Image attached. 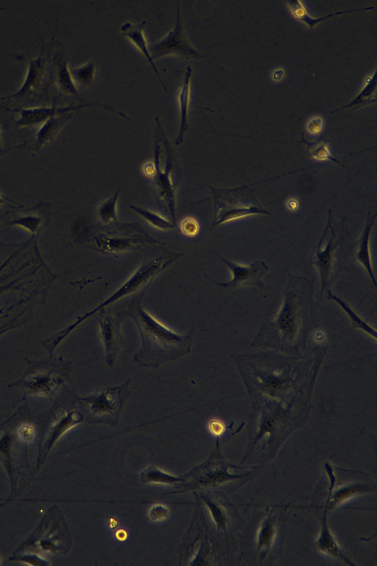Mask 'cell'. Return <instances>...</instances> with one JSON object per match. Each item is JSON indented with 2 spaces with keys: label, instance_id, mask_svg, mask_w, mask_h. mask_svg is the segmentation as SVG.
Here are the masks:
<instances>
[{
  "label": "cell",
  "instance_id": "6da1fadb",
  "mask_svg": "<svg viewBox=\"0 0 377 566\" xmlns=\"http://www.w3.org/2000/svg\"><path fill=\"white\" fill-rule=\"evenodd\" d=\"M290 276L282 307L276 319L262 327L255 343L295 351L304 342V329L310 325L313 282L305 277Z\"/></svg>",
  "mask_w": 377,
  "mask_h": 566
},
{
  "label": "cell",
  "instance_id": "7a4b0ae2",
  "mask_svg": "<svg viewBox=\"0 0 377 566\" xmlns=\"http://www.w3.org/2000/svg\"><path fill=\"white\" fill-rule=\"evenodd\" d=\"M124 311L140 334V349L134 356V361L140 367L157 369L191 352L193 329L187 334L170 330L143 309L139 298L132 300Z\"/></svg>",
  "mask_w": 377,
  "mask_h": 566
},
{
  "label": "cell",
  "instance_id": "3957f363",
  "mask_svg": "<svg viewBox=\"0 0 377 566\" xmlns=\"http://www.w3.org/2000/svg\"><path fill=\"white\" fill-rule=\"evenodd\" d=\"M216 226L255 214H270L257 200L248 187L232 189H213Z\"/></svg>",
  "mask_w": 377,
  "mask_h": 566
},
{
  "label": "cell",
  "instance_id": "277c9868",
  "mask_svg": "<svg viewBox=\"0 0 377 566\" xmlns=\"http://www.w3.org/2000/svg\"><path fill=\"white\" fill-rule=\"evenodd\" d=\"M130 379L121 386L97 390L84 399H78L95 423L118 424L120 415L130 397Z\"/></svg>",
  "mask_w": 377,
  "mask_h": 566
},
{
  "label": "cell",
  "instance_id": "5b68a950",
  "mask_svg": "<svg viewBox=\"0 0 377 566\" xmlns=\"http://www.w3.org/2000/svg\"><path fill=\"white\" fill-rule=\"evenodd\" d=\"M177 258L167 259L164 257H158L151 259L146 260L137 269L134 274L124 283V285L120 288L116 292H114L111 297L106 300L104 302L100 304L99 307L85 315L78 318L77 322L68 327L71 331L85 320L89 318L91 315L95 314L98 311L107 307L118 300L131 295V294L144 290L151 284L152 280L165 268L172 264Z\"/></svg>",
  "mask_w": 377,
  "mask_h": 566
},
{
  "label": "cell",
  "instance_id": "8992f818",
  "mask_svg": "<svg viewBox=\"0 0 377 566\" xmlns=\"http://www.w3.org/2000/svg\"><path fill=\"white\" fill-rule=\"evenodd\" d=\"M127 317L124 309L114 311L112 309H102L95 314L100 326V336L106 349L107 364L113 367L123 345L122 323Z\"/></svg>",
  "mask_w": 377,
  "mask_h": 566
},
{
  "label": "cell",
  "instance_id": "52a82bcc",
  "mask_svg": "<svg viewBox=\"0 0 377 566\" xmlns=\"http://www.w3.org/2000/svg\"><path fill=\"white\" fill-rule=\"evenodd\" d=\"M151 57L156 60L167 55H177L184 59L199 60L203 55L190 42L182 25L180 8L178 7L175 28L167 36L150 48Z\"/></svg>",
  "mask_w": 377,
  "mask_h": 566
},
{
  "label": "cell",
  "instance_id": "ba28073f",
  "mask_svg": "<svg viewBox=\"0 0 377 566\" xmlns=\"http://www.w3.org/2000/svg\"><path fill=\"white\" fill-rule=\"evenodd\" d=\"M222 262L230 269L232 279L227 282H219L210 277L209 280L217 285L227 289H235L245 286H253L261 289L264 283L262 277L267 273L268 268L264 262H257L248 266L239 265L221 257Z\"/></svg>",
  "mask_w": 377,
  "mask_h": 566
},
{
  "label": "cell",
  "instance_id": "9c48e42d",
  "mask_svg": "<svg viewBox=\"0 0 377 566\" xmlns=\"http://www.w3.org/2000/svg\"><path fill=\"white\" fill-rule=\"evenodd\" d=\"M100 104H84L67 107H41L33 108L11 109L10 111L17 114L15 124L18 128H27L42 125L48 119L66 113L75 112L84 107Z\"/></svg>",
  "mask_w": 377,
  "mask_h": 566
},
{
  "label": "cell",
  "instance_id": "30bf717a",
  "mask_svg": "<svg viewBox=\"0 0 377 566\" xmlns=\"http://www.w3.org/2000/svg\"><path fill=\"white\" fill-rule=\"evenodd\" d=\"M42 51L37 58L32 60L28 64L25 80L13 95L0 98V100H21L30 97L37 92L44 81L47 62Z\"/></svg>",
  "mask_w": 377,
  "mask_h": 566
},
{
  "label": "cell",
  "instance_id": "8fae6325",
  "mask_svg": "<svg viewBox=\"0 0 377 566\" xmlns=\"http://www.w3.org/2000/svg\"><path fill=\"white\" fill-rule=\"evenodd\" d=\"M329 239L324 244L323 239L319 241L313 257V264L317 267L322 282V297L329 290L331 277L333 271V257L336 244L334 241L335 233L331 228Z\"/></svg>",
  "mask_w": 377,
  "mask_h": 566
},
{
  "label": "cell",
  "instance_id": "7c38bea8",
  "mask_svg": "<svg viewBox=\"0 0 377 566\" xmlns=\"http://www.w3.org/2000/svg\"><path fill=\"white\" fill-rule=\"evenodd\" d=\"M376 491V486L371 482L351 480L344 483H338V486L329 484L327 505L328 508H334L345 503L353 497Z\"/></svg>",
  "mask_w": 377,
  "mask_h": 566
},
{
  "label": "cell",
  "instance_id": "4fadbf2b",
  "mask_svg": "<svg viewBox=\"0 0 377 566\" xmlns=\"http://www.w3.org/2000/svg\"><path fill=\"white\" fill-rule=\"evenodd\" d=\"M84 417L82 413L77 411H66L62 414L59 418L57 419L52 425L47 439L43 446L42 459L39 462L44 461L49 454L53 447L60 439L68 430L81 423L84 421Z\"/></svg>",
  "mask_w": 377,
  "mask_h": 566
},
{
  "label": "cell",
  "instance_id": "5bb4252c",
  "mask_svg": "<svg viewBox=\"0 0 377 566\" xmlns=\"http://www.w3.org/2000/svg\"><path fill=\"white\" fill-rule=\"evenodd\" d=\"M327 509L328 507L326 505L324 514L322 518L321 533L316 541V547L319 551L327 556L338 559L347 565H355L346 556L344 550L340 548L332 531L329 529L327 520Z\"/></svg>",
  "mask_w": 377,
  "mask_h": 566
},
{
  "label": "cell",
  "instance_id": "9a60e30c",
  "mask_svg": "<svg viewBox=\"0 0 377 566\" xmlns=\"http://www.w3.org/2000/svg\"><path fill=\"white\" fill-rule=\"evenodd\" d=\"M73 115L74 112L66 113V114L54 116L42 123L33 138L35 148L39 149L44 145L51 143Z\"/></svg>",
  "mask_w": 377,
  "mask_h": 566
},
{
  "label": "cell",
  "instance_id": "2e32d148",
  "mask_svg": "<svg viewBox=\"0 0 377 566\" xmlns=\"http://www.w3.org/2000/svg\"><path fill=\"white\" fill-rule=\"evenodd\" d=\"M145 24V21H142L140 24L136 25L130 24V22H127V24L122 26L121 30L124 35L127 37L136 45V48H138L145 56L147 60L149 62L155 73L158 76L160 82H161L165 91H167L166 86H165L161 77H160L156 66L151 57L150 48L149 46H148L147 41L144 33V28Z\"/></svg>",
  "mask_w": 377,
  "mask_h": 566
},
{
  "label": "cell",
  "instance_id": "e0dca14e",
  "mask_svg": "<svg viewBox=\"0 0 377 566\" xmlns=\"http://www.w3.org/2000/svg\"><path fill=\"white\" fill-rule=\"evenodd\" d=\"M63 379L55 373H39L30 378H26L24 387L30 394L37 395H48L59 388Z\"/></svg>",
  "mask_w": 377,
  "mask_h": 566
},
{
  "label": "cell",
  "instance_id": "ac0fdd59",
  "mask_svg": "<svg viewBox=\"0 0 377 566\" xmlns=\"http://www.w3.org/2000/svg\"><path fill=\"white\" fill-rule=\"evenodd\" d=\"M192 73L191 67H187V72L185 75L184 81L181 89V91L178 96V104L181 110V126L178 138L175 143L180 145L184 141V137L189 127V114H190V81Z\"/></svg>",
  "mask_w": 377,
  "mask_h": 566
},
{
  "label": "cell",
  "instance_id": "d6986e66",
  "mask_svg": "<svg viewBox=\"0 0 377 566\" xmlns=\"http://www.w3.org/2000/svg\"><path fill=\"white\" fill-rule=\"evenodd\" d=\"M376 218V214L373 217H369L367 224H365L362 235L360 237V242L357 253L356 259L358 262L367 270L374 285L376 286V277L374 274V270L371 262V256L370 254V237L372 228Z\"/></svg>",
  "mask_w": 377,
  "mask_h": 566
},
{
  "label": "cell",
  "instance_id": "ffe728a7",
  "mask_svg": "<svg viewBox=\"0 0 377 566\" xmlns=\"http://www.w3.org/2000/svg\"><path fill=\"white\" fill-rule=\"evenodd\" d=\"M327 300L335 302L339 307L345 312L349 317L352 326L356 329H358L365 334H367L370 337L376 340L377 334L375 328L371 326L367 321L364 320L361 317L350 307V305L344 300L338 298L332 291H328L326 293Z\"/></svg>",
  "mask_w": 377,
  "mask_h": 566
},
{
  "label": "cell",
  "instance_id": "44dd1931",
  "mask_svg": "<svg viewBox=\"0 0 377 566\" xmlns=\"http://www.w3.org/2000/svg\"><path fill=\"white\" fill-rule=\"evenodd\" d=\"M277 531L275 520L267 516L260 526L257 540V548L262 556H265L273 546Z\"/></svg>",
  "mask_w": 377,
  "mask_h": 566
},
{
  "label": "cell",
  "instance_id": "7402d4cb",
  "mask_svg": "<svg viewBox=\"0 0 377 566\" xmlns=\"http://www.w3.org/2000/svg\"><path fill=\"white\" fill-rule=\"evenodd\" d=\"M287 4L293 17L295 19L301 21L302 24H303L304 26H306L308 28L310 29H313L316 26H318L320 24V22L327 18H330L333 16H337L345 13L353 12V10L339 11V12L329 15L324 17L316 18L313 17L309 14H308V11L304 3L302 1H290L287 2Z\"/></svg>",
  "mask_w": 377,
  "mask_h": 566
},
{
  "label": "cell",
  "instance_id": "603a6c76",
  "mask_svg": "<svg viewBox=\"0 0 377 566\" xmlns=\"http://www.w3.org/2000/svg\"><path fill=\"white\" fill-rule=\"evenodd\" d=\"M56 84L64 93L68 95H78V88L74 81L71 68L66 60H62L59 63Z\"/></svg>",
  "mask_w": 377,
  "mask_h": 566
},
{
  "label": "cell",
  "instance_id": "cb8c5ba5",
  "mask_svg": "<svg viewBox=\"0 0 377 566\" xmlns=\"http://www.w3.org/2000/svg\"><path fill=\"white\" fill-rule=\"evenodd\" d=\"M141 479L145 484H174L185 481V479L174 477L154 466L145 470L142 473Z\"/></svg>",
  "mask_w": 377,
  "mask_h": 566
},
{
  "label": "cell",
  "instance_id": "d4e9b609",
  "mask_svg": "<svg viewBox=\"0 0 377 566\" xmlns=\"http://www.w3.org/2000/svg\"><path fill=\"white\" fill-rule=\"evenodd\" d=\"M376 72L374 71L373 75L367 77L365 79L364 86L361 90L360 94L356 97V98L353 99L350 104L347 105L344 107L340 108L345 109L347 107H360L367 104L369 101L372 100L373 95L375 96L376 93Z\"/></svg>",
  "mask_w": 377,
  "mask_h": 566
},
{
  "label": "cell",
  "instance_id": "484cf974",
  "mask_svg": "<svg viewBox=\"0 0 377 566\" xmlns=\"http://www.w3.org/2000/svg\"><path fill=\"white\" fill-rule=\"evenodd\" d=\"M130 208L137 214H139L140 216L142 217L145 221L158 230H167L173 228L174 226L173 222H171L162 216H160V214L157 213H154L145 208L136 207L134 206H131Z\"/></svg>",
  "mask_w": 377,
  "mask_h": 566
},
{
  "label": "cell",
  "instance_id": "4316f807",
  "mask_svg": "<svg viewBox=\"0 0 377 566\" xmlns=\"http://www.w3.org/2000/svg\"><path fill=\"white\" fill-rule=\"evenodd\" d=\"M71 73L77 88L78 86H89L94 81L95 64L91 62H89L82 66L75 68L71 70Z\"/></svg>",
  "mask_w": 377,
  "mask_h": 566
},
{
  "label": "cell",
  "instance_id": "83f0119b",
  "mask_svg": "<svg viewBox=\"0 0 377 566\" xmlns=\"http://www.w3.org/2000/svg\"><path fill=\"white\" fill-rule=\"evenodd\" d=\"M119 191L106 202L102 203L99 208L98 214L100 219L105 224H109L117 221V206Z\"/></svg>",
  "mask_w": 377,
  "mask_h": 566
},
{
  "label": "cell",
  "instance_id": "f1b7e54d",
  "mask_svg": "<svg viewBox=\"0 0 377 566\" xmlns=\"http://www.w3.org/2000/svg\"><path fill=\"white\" fill-rule=\"evenodd\" d=\"M11 451H12V439L8 434L0 436V458H1L4 466L9 474V477L12 480V465H11Z\"/></svg>",
  "mask_w": 377,
  "mask_h": 566
},
{
  "label": "cell",
  "instance_id": "f546056e",
  "mask_svg": "<svg viewBox=\"0 0 377 566\" xmlns=\"http://www.w3.org/2000/svg\"><path fill=\"white\" fill-rule=\"evenodd\" d=\"M204 502L207 505L214 522L219 529H226L228 524L226 513L224 509L219 504L214 503L209 499H204Z\"/></svg>",
  "mask_w": 377,
  "mask_h": 566
},
{
  "label": "cell",
  "instance_id": "4dcf8cb0",
  "mask_svg": "<svg viewBox=\"0 0 377 566\" xmlns=\"http://www.w3.org/2000/svg\"><path fill=\"white\" fill-rule=\"evenodd\" d=\"M309 154L315 161H333L341 165L337 158L331 154L327 142H321L310 147Z\"/></svg>",
  "mask_w": 377,
  "mask_h": 566
},
{
  "label": "cell",
  "instance_id": "1f68e13d",
  "mask_svg": "<svg viewBox=\"0 0 377 566\" xmlns=\"http://www.w3.org/2000/svg\"><path fill=\"white\" fill-rule=\"evenodd\" d=\"M42 223V219L40 217L28 214V216L16 219L12 222V225L19 226L30 233H35L40 228Z\"/></svg>",
  "mask_w": 377,
  "mask_h": 566
},
{
  "label": "cell",
  "instance_id": "d6a6232c",
  "mask_svg": "<svg viewBox=\"0 0 377 566\" xmlns=\"http://www.w3.org/2000/svg\"><path fill=\"white\" fill-rule=\"evenodd\" d=\"M11 561H16L19 562L21 563L30 565H39V566H45L49 565L50 563L47 560L44 559L43 558L37 556V554H19L18 556H14L12 558H10Z\"/></svg>",
  "mask_w": 377,
  "mask_h": 566
},
{
  "label": "cell",
  "instance_id": "836d02e7",
  "mask_svg": "<svg viewBox=\"0 0 377 566\" xmlns=\"http://www.w3.org/2000/svg\"><path fill=\"white\" fill-rule=\"evenodd\" d=\"M181 230L188 237H194L199 232L200 226L196 219L187 218L181 222Z\"/></svg>",
  "mask_w": 377,
  "mask_h": 566
},
{
  "label": "cell",
  "instance_id": "e575fe53",
  "mask_svg": "<svg viewBox=\"0 0 377 566\" xmlns=\"http://www.w3.org/2000/svg\"><path fill=\"white\" fill-rule=\"evenodd\" d=\"M169 514V509L163 504L154 505L149 511V517L154 522L165 520Z\"/></svg>",
  "mask_w": 377,
  "mask_h": 566
},
{
  "label": "cell",
  "instance_id": "d590c367",
  "mask_svg": "<svg viewBox=\"0 0 377 566\" xmlns=\"http://www.w3.org/2000/svg\"><path fill=\"white\" fill-rule=\"evenodd\" d=\"M324 128V120L321 117H313L306 123V131L312 135H318Z\"/></svg>",
  "mask_w": 377,
  "mask_h": 566
},
{
  "label": "cell",
  "instance_id": "8d00e7d4",
  "mask_svg": "<svg viewBox=\"0 0 377 566\" xmlns=\"http://www.w3.org/2000/svg\"><path fill=\"white\" fill-rule=\"evenodd\" d=\"M19 437L27 443L32 441L35 436L33 428L30 426H22L19 431Z\"/></svg>",
  "mask_w": 377,
  "mask_h": 566
},
{
  "label": "cell",
  "instance_id": "74e56055",
  "mask_svg": "<svg viewBox=\"0 0 377 566\" xmlns=\"http://www.w3.org/2000/svg\"><path fill=\"white\" fill-rule=\"evenodd\" d=\"M210 432L215 436H221L225 432V425L219 421H213L210 424Z\"/></svg>",
  "mask_w": 377,
  "mask_h": 566
},
{
  "label": "cell",
  "instance_id": "f35d334b",
  "mask_svg": "<svg viewBox=\"0 0 377 566\" xmlns=\"http://www.w3.org/2000/svg\"><path fill=\"white\" fill-rule=\"evenodd\" d=\"M284 76L285 71L284 70L282 69V68H280V69H277V71L273 73L272 79L274 82H279L282 80Z\"/></svg>",
  "mask_w": 377,
  "mask_h": 566
},
{
  "label": "cell",
  "instance_id": "ab89813d",
  "mask_svg": "<svg viewBox=\"0 0 377 566\" xmlns=\"http://www.w3.org/2000/svg\"><path fill=\"white\" fill-rule=\"evenodd\" d=\"M287 207L291 211H295L300 207V203L296 199H291L287 203Z\"/></svg>",
  "mask_w": 377,
  "mask_h": 566
},
{
  "label": "cell",
  "instance_id": "60d3db41",
  "mask_svg": "<svg viewBox=\"0 0 377 566\" xmlns=\"http://www.w3.org/2000/svg\"><path fill=\"white\" fill-rule=\"evenodd\" d=\"M2 143H3L2 134H1V131H0V148H1V147H2Z\"/></svg>",
  "mask_w": 377,
  "mask_h": 566
},
{
  "label": "cell",
  "instance_id": "b9f144b4",
  "mask_svg": "<svg viewBox=\"0 0 377 566\" xmlns=\"http://www.w3.org/2000/svg\"><path fill=\"white\" fill-rule=\"evenodd\" d=\"M6 8H0V11L5 10Z\"/></svg>",
  "mask_w": 377,
  "mask_h": 566
}]
</instances>
